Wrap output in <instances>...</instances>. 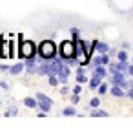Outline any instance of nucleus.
Segmentation results:
<instances>
[{
  "mask_svg": "<svg viewBox=\"0 0 133 128\" xmlns=\"http://www.w3.org/2000/svg\"><path fill=\"white\" fill-rule=\"evenodd\" d=\"M38 55L40 59H48V60H53L57 57V44L53 40H42L40 46H38Z\"/></svg>",
  "mask_w": 133,
  "mask_h": 128,
  "instance_id": "1",
  "label": "nucleus"
},
{
  "mask_svg": "<svg viewBox=\"0 0 133 128\" xmlns=\"http://www.w3.org/2000/svg\"><path fill=\"white\" fill-rule=\"evenodd\" d=\"M20 51H18V55H20V59H28V57H35L37 55V48H35V44L31 42V40H24L22 37H20Z\"/></svg>",
  "mask_w": 133,
  "mask_h": 128,
  "instance_id": "2",
  "label": "nucleus"
},
{
  "mask_svg": "<svg viewBox=\"0 0 133 128\" xmlns=\"http://www.w3.org/2000/svg\"><path fill=\"white\" fill-rule=\"evenodd\" d=\"M60 57L62 59H69V57H77L75 55V42L73 40H64L60 44Z\"/></svg>",
  "mask_w": 133,
  "mask_h": 128,
  "instance_id": "3",
  "label": "nucleus"
},
{
  "mask_svg": "<svg viewBox=\"0 0 133 128\" xmlns=\"http://www.w3.org/2000/svg\"><path fill=\"white\" fill-rule=\"evenodd\" d=\"M0 57H2V59H13L15 57L13 42H6L4 37H0Z\"/></svg>",
  "mask_w": 133,
  "mask_h": 128,
  "instance_id": "4",
  "label": "nucleus"
},
{
  "mask_svg": "<svg viewBox=\"0 0 133 128\" xmlns=\"http://www.w3.org/2000/svg\"><path fill=\"white\" fill-rule=\"evenodd\" d=\"M69 73H71V70H69V64H66V62H64L57 77H58V81H60V82H64V84H66V82H68V77H69Z\"/></svg>",
  "mask_w": 133,
  "mask_h": 128,
  "instance_id": "5",
  "label": "nucleus"
},
{
  "mask_svg": "<svg viewBox=\"0 0 133 128\" xmlns=\"http://www.w3.org/2000/svg\"><path fill=\"white\" fill-rule=\"evenodd\" d=\"M49 66H51V62L48 60V59H44V62H40V66H38V75H48L49 73Z\"/></svg>",
  "mask_w": 133,
  "mask_h": 128,
  "instance_id": "6",
  "label": "nucleus"
},
{
  "mask_svg": "<svg viewBox=\"0 0 133 128\" xmlns=\"http://www.w3.org/2000/svg\"><path fill=\"white\" fill-rule=\"evenodd\" d=\"M51 106H53V101L51 99H42V101H38V108L42 110V112H49L51 110Z\"/></svg>",
  "mask_w": 133,
  "mask_h": 128,
  "instance_id": "7",
  "label": "nucleus"
},
{
  "mask_svg": "<svg viewBox=\"0 0 133 128\" xmlns=\"http://www.w3.org/2000/svg\"><path fill=\"white\" fill-rule=\"evenodd\" d=\"M111 95H115V97H126V92H124L122 86L113 84V86H111Z\"/></svg>",
  "mask_w": 133,
  "mask_h": 128,
  "instance_id": "8",
  "label": "nucleus"
},
{
  "mask_svg": "<svg viewBox=\"0 0 133 128\" xmlns=\"http://www.w3.org/2000/svg\"><path fill=\"white\" fill-rule=\"evenodd\" d=\"M24 66H26L24 62H17L15 66H11V68H9V73H11V75H18V73L24 70Z\"/></svg>",
  "mask_w": 133,
  "mask_h": 128,
  "instance_id": "9",
  "label": "nucleus"
},
{
  "mask_svg": "<svg viewBox=\"0 0 133 128\" xmlns=\"http://www.w3.org/2000/svg\"><path fill=\"white\" fill-rule=\"evenodd\" d=\"M100 82H102V77H98V75H93L91 79H89V88H98L100 86Z\"/></svg>",
  "mask_w": 133,
  "mask_h": 128,
  "instance_id": "10",
  "label": "nucleus"
},
{
  "mask_svg": "<svg viewBox=\"0 0 133 128\" xmlns=\"http://www.w3.org/2000/svg\"><path fill=\"white\" fill-rule=\"evenodd\" d=\"M24 104L28 106V108H38V101H37V97L33 99V97H26L24 99Z\"/></svg>",
  "mask_w": 133,
  "mask_h": 128,
  "instance_id": "11",
  "label": "nucleus"
},
{
  "mask_svg": "<svg viewBox=\"0 0 133 128\" xmlns=\"http://www.w3.org/2000/svg\"><path fill=\"white\" fill-rule=\"evenodd\" d=\"M93 75H98V77H102V79H104V77L108 75V71L104 70V66H102V64H98V66H95V70H93Z\"/></svg>",
  "mask_w": 133,
  "mask_h": 128,
  "instance_id": "12",
  "label": "nucleus"
},
{
  "mask_svg": "<svg viewBox=\"0 0 133 128\" xmlns=\"http://www.w3.org/2000/svg\"><path fill=\"white\" fill-rule=\"evenodd\" d=\"M97 51H98V53H108V51H109V46H108L106 42H98V40H97Z\"/></svg>",
  "mask_w": 133,
  "mask_h": 128,
  "instance_id": "13",
  "label": "nucleus"
},
{
  "mask_svg": "<svg viewBox=\"0 0 133 128\" xmlns=\"http://www.w3.org/2000/svg\"><path fill=\"white\" fill-rule=\"evenodd\" d=\"M91 115H93V117H108V112L98 110V108H93V110H91Z\"/></svg>",
  "mask_w": 133,
  "mask_h": 128,
  "instance_id": "14",
  "label": "nucleus"
},
{
  "mask_svg": "<svg viewBox=\"0 0 133 128\" xmlns=\"http://www.w3.org/2000/svg\"><path fill=\"white\" fill-rule=\"evenodd\" d=\"M86 81H88L86 73H77V82H78V84H84Z\"/></svg>",
  "mask_w": 133,
  "mask_h": 128,
  "instance_id": "15",
  "label": "nucleus"
},
{
  "mask_svg": "<svg viewBox=\"0 0 133 128\" xmlns=\"http://www.w3.org/2000/svg\"><path fill=\"white\" fill-rule=\"evenodd\" d=\"M89 106H91V108H98V106H100V99H98V97H93V99L89 101Z\"/></svg>",
  "mask_w": 133,
  "mask_h": 128,
  "instance_id": "16",
  "label": "nucleus"
},
{
  "mask_svg": "<svg viewBox=\"0 0 133 128\" xmlns=\"http://www.w3.org/2000/svg\"><path fill=\"white\" fill-rule=\"evenodd\" d=\"M117 57H118V60H128V53H126V50L118 51V53H117Z\"/></svg>",
  "mask_w": 133,
  "mask_h": 128,
  "instance_id": "17",
  "label": "nucleus"
},
{
  "mask_svg": "<svg viewBox=\"0 0 133 128\" xmlns=\"http://www.w3.org/2000/svg\"><path fill=\"white\" fill-rule=\"evenodd\" d=\"M98 93H100V95H104V93H108V84H104V82H100V86H98Z\"/></svg>",
  "mask_w": 133,
  "mask_h": 128,
  "instance_id": "18",
  "label": "nucleus"
},
{
  "mask_svg": "<svg viewBox=\"0 0 133 128\" xmlns=\"http://www.w3.org/2000/svg\"><path fill=\"white\" fill-rule=\"evenodd\" d=\"M77 113V110L73 108V106H69V108H64V115H75Z\"/></svg>",
  "mask_w": 133,
  "mask_h": 128,
  "instance_id": "19",
  "label": "nucleus"
},
{
  "mask_svg": "<svg viewBox=\"0 0 133 128\" xmlns=\"http://www.w3.org/2000/svg\"><path fill=\"white\" fill-rule=\"evenodd\" d=\"M58 82H60V81L57 79V75H49V84H51V86H57Z\"/></svg>",
  "mask_w": 133,
  "mask_h": 128,
  "instance_id": "20",
  "label": "nucleus"
},
{
  "mask_svg": "<svg viewBox=\"0 0 133 128\" xmlns=\"http://www.w3.org/2000/svg\"><path fill=\"white\" fill-rule=\"evenodd\" d=\"M9 115H17V108H8L6 110V117H9Z\"/></svg>",
  "mask_w": 133,
  "mask_h": 128,
  "instance_id": "21",
  "label": "nucleus"
},
{
  "mask_svg": "<svg viewBox=\"0 0 133 128\" xmlns=\"http://www.w3.org/2000/svg\"><path fill=\"white\" fill-rule=\"evenodd\" d=\"M78 33H80V31H78L77 28H73V29H71V35H73V39H78Z\"/></svg>",
  "mask_w": 133,
  "mask_h": 128,
  "instance_id": "22",
  "label": "nucleus"
},
{
  "mask_svg": "<svg viewBox=\"0 0 133 128\" xmlns=\"http://www.w3.org/2000/svg\"><path fill=\"white\" fill-rule=\"evenodd\" d=\"M73 93H78V95L82 93V88H80V84H77V86L73 88Z\"/></svg>",
  "mask_w": 133,
  "mask_h": 128,
  "instance_id": "23",
  "label": "nucleus"
},
{
  "mask_svg": "<svg viewBox=\"0 0 133 128\" xmlns=\"http://www.w3.org/2000/svg\"><path fill=\"white\" fill-rule=\"evenodd\" d=\"M71 101H73V104H77V102L80 101V97H78V93H73V97H71Z\"/></svg>",
  "mask_w": 133,
  "mask_h": 128,
  "instance_id": "24",
  "label": "nucleus"
},
{
  "mask_svg": "<svg viewBox=\"0 0 133 128\" xmlns=\"http://www.w3.org/2000/svg\"><path fill=\"white\" fill-rule=\"evenodd\" d=\"M0 88H4V90H9V84H8V82H0Z\"/></svg>",
  "mask_w": 133,
  "mask_h": 128,
  "instance_id": "25",
  "label": "nucleus"
},
{
  "mask_svg": "<svg viewBox=\"0 0 133 128\" xmlns=\"http://www.w3.org/2000/svg\"><path fill=\"white\" fill-rule=\"evenodd\" d=\"M0 70H2V71H9V66H8V64H2V66H0Z\"/></svg>",
  "mask_w": 133,
  "mask_h": 128,
  "instance_id": "26",
  "label": "nucleus"
},
{
  "mask_svg": "<svg viewBox=\"0 0 133 128\" xmlns=\"http://www.w3.org/2000/svg\"><path fill=\"white\" fill-rule=\"evenodd\" d=\"M126 95H128V97H131V99H133V88H129V92H126Z\"/></svg>",
  "mask_w": 133,
  "mask_h": 128,
  "instance_id": "27",
  "label": "nucleus"
},
{
  "mask_svg": "<svg viewBox=\"0 0 133 128\" xmlns=\"http://www.w3.org/2000/svg\"><path fill=\"white\" fill-rule=\"evenodd\" d=\"M128 73H129V75H133V64H131V66H128Z\"/></svg>",
  "mask_w": 133,
  "mask_h": 128,
  "instance_id": "28",
  "label": "nucleus"
},
{
  "mask_svg": "<svg viewBox=\"0 0 133 128\" xmlns=\"http://www.w3.org/2000/svg\"><path fill=\"white\" fill-rule=\"evenodd\" d=\"M129 88H133V79H131V81H128V90H129Z\"/></svg>",
  "mask_w": 133,
  "mask_h": 128,
  "instance_id": "29",
  "label": "nucleus"
}]
</instances>
